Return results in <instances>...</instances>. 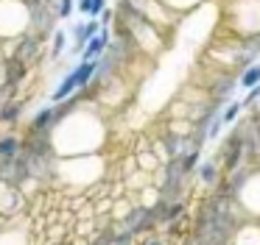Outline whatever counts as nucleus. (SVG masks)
Instances as JSON below:
<instances>
[{
  "instance_id": "5701e85b",
  "label": "nucleus",
  "mask_w": 260,
  "mask_h": 245,
  "mask_svg": "<svg viewBox=\"0 0 260 245\" xmlns=\"http://www.w3.org/2000/svg\"><path fill=\"white\" fill-rule=\"evenodd\" d=\"M199 156H202V148H193L190 153H185V161H182V173H193V167H199Z\"/></svg>"
},
{
  "instance_id": "1a4fd4ad",
  "label": "nucleus",
  "mask_w": 260,
  "mask_h": 245,
  "mask_svg": "<svg viewBox=\"0 0 260 245\" xmlns=\"http://www.w3.org/2000/svg\"><path fill=\"white\" fill-rule=\"evenodd\" d=\"M20 209H23V195H20V189L12 187L9 181H0V215L12 217Z\"/></svg>"
},
{
  "instance_id": "f03ea898",
  "label": "nucleus",
  "mask_w": 260,
  "mask_h": 245,
  "mask_svg": "<svg viewBox=\"0 0 260 245\" xmlns=\"http://www.w3.org/2000/svg\"><path fill=\"white\" fill-rule=\"evenodd\" d=\"M56 170L64 176L68 184H76V187H87V184L98 181L101 178V156L98 153H84V156H59Z\"/></svg>"
},
{
  "instance_id": "4be33fe9",
  "label": "nucleus",
  "mask_w": 260,
  "mask_h": 245,
  "mask_svg": "<svg viewBox=\"0 0 260 245\" xmlns=\"http://www.w3.org/2000/svg\"><path fill=\"white\" fill-rule=\"evenodd\" d=\"M137 165H140V170H146V173L157 170V159H154L151 150H143V153H137Z\"/></svg>"
},
{
  "instance_id": "a878e982",
  "label": "nucleus",
  "mask_w": 260,
  "mask_h": 245,
  "mask_svg": "<svg viewBox=\"0 0 260 245\" xmlns=\"http://www.w3.org/2000/svg\"><path fill=\"white\" fill-rule=\"evenodd\" d=\"M98 20H101V28H104V25H112V20H115V11L107 6V9L101 11V17H98Z\"/></svg>"
},
{
  "instance_id": "9d476101",
  "label": "nucleus",
  "mask_w": 260,
  "mask_h": 245,
  "mask_svg": "<svg viewBox=\"0 0 260 245\" xmlns=\"http://www.w3.org/2000/svg\"><path fill=\"white\" fill-rule=\"evenodd\" d=\"M53 126H56V103L42 106L34 114V120H31V131L34 134H48V131H53Z\"/></svg>"
},
{
  "instance_id": "0eeeda50",
  "label": "nucleus",
  "mask_w": 260,
  "mask_h": 245,
  "mask_svg": "<svg viewBox=\"0 0 260 245\" xmlns=\"http://www.w3.org/2000/svg\"><path fill=\"white\" fill-rule=\"evenodd\" d=\"M101 31V20L98 17H90L87 22H76L73 25V48H70V56H81V50H84V45L90 42L95 33Z\"/></svg>"
},
{
  "instance_id": "393cba45",
  "label": "nucleus",
  "mask_w": 260,
  "mask_h": 245,
  "mask_svg": "<svg viewBox=\"0 0 260 245\" xmlns=\"http://www.w3.org/2000/svg\"><path fill=\"white\" fill-rule=\"evenodd\" d=\"M104 9H107V0H90V17H101Z\"/></svg>"
},
{
  "instance_id": "bb28decb",
  "label": "nucleus",
  "mask_w": 260,
  "mask_h": 245,
  "mask_svg": "<svg viewBox=\"0 0 260 245\" xmlns=\"http://www.w3.org/2000/svg\"><path fill=\"white\" fill-rule=\"evenodd\" d=\"M76 11L84 17H90V0H76Z\"/></svg>"
},
{
  "instance_id": "a211bd4d",
  "label": "nucleus",
  "mask_w": 260,
  "mask_h": 245,
  "mask_svg": "<svg viewBox=\"0 0 260 245\" xmlns=\"http://www.w3.org/2000/svg\"><path fill=\"white\" fill-rule=\"evenodd\" d=\"M20 111H23V103H20V100H9V103L0 109V123H17Z\"/></svg>"
},
{
  "instance_id": "f3484780",
  "label": "nucleus",
  "mask_w": 260,
  "mask_h": 245,
  "mask_svg": "<svg viewBox=\"0 0 260 245\" xmlns=\"http://www.w3.org/2000/svg\"><path fill=\"white\" fill-rule=\"evenodd\" d=\"M62 53H68V31H53L51 33V56L53 59H59Z\"/></svg>"
},
{
  "instance_id": "6ab92c4d",
  "label": "nucleus",
  "mask_w": 260,
  "mask_h": 245,
  "mask_svg": "<svg viewBox=\"0 0 260 245\" xmlns=\"http://www.w3.org/2000/svg\"><path fill=\"white\" fill-rule=\"evenodd\" d=\"M243 109H246V106H243V100H230V103H226V109L221 111V117H224V126H232V123L241 117Z\"/></svg>"
},
{
  "instance_id": "412c9836",
  "label": "nucleus",
  "mask_w": 260,
  "mask_h": 245,
  "mask_svg": "<svg viewBox=\"0 0 260 245\" xmlns=\"http://www.w3.org/2000/svg\"><path fill=\"white\" fill-rule=\"evenodd\" d=\"M53 9H56L59 20H70L76 11V0H53Z\"/></svg>"
},
{
  "instance_id": "f8f14e48",
  "label": "nucleus",
  "mask_w": 260,
  "mask_h": 245,
  "mask_svg": "<svg viewBox=\"0 0 260 245\" xmlns=\"http://www.w3.org/2000/svg\"><path fill=\"white\" fill-rule=\"evenodd\" d=\"M232 245H260V223H243L235 231V239Z\"/></svg>"
},
{
  "instance_id": "423d86ee",
  "label": "nucleus",
  "mask_w": 260,
  "mask_h": 245,
  "mask_svg": "<svg viewBox=\"0 0 260 245\" xmlns=\"http://www.w3.org/2000/svg\"><path fill=\"white\" fill-rule=\"evenodd\" d=\"M235 200L249 217L260 220V170H252L249 176H243L241 181H238Z\"/></svg>"
},
{
  "instance_id": "cd10ccee",
  "label": "nucleus",
  "mask_w": 260,
  "mask_h": 245,
  "mask_svg": "<svg viewBox=\"0 0 260 245\" xmlns=\"http://www.w3.org/2000/svg\"><path fill=\"white\" fill-rule=\"evenodd\" d=\"M143 245H165V242H162V239H146Z\"/></svg>"
},
{
  "instance_id": "9b49d317",
  "label": "nucleus",
  "mask_w": 260,
  "mask_h": 245,
  "mask_svg": "<svg viewBox=\"0 0 260 245\" xmlns=\"http://www.w3.org/2000/svg\"><path fill=\"white\" fill-rule=\"evenodd\" d=\"M76 92H79V81H76V72L70 70L68 75L59 81V87L51 92V103H64V100H70Z\"/></svg>"
},
{
  "instance_id": "b1692460",
  "label": "nucleus",
  "mask_w": 260,
  "mask_h": 245,
  "mask_svg": "<svg viewBox=\"0 0 260 245\" xmlns=\"http://www.w3.org/2000/svg\"><path fill=\"white\" fill-rule=\"evenodd\" d=\"M221 126H224V117H221V114H215V120L210 123V128H207V137H210V139H215V137L221 134Z\"/></svg>"
},
{
  "instance_id": "7ed1b4c3",
  "label": "nucleus",
  "mask_w": 260,
  "mask_h": 245,
  "mask_svg": "<svg viewBox=\"0 0 260 245\" xmlns=\"http://www.w3.org/2000/svg\"><path fill=\"white\" fill-rule=\"evenodd\" d=\"M31 31L28 0H0V39H20Z\"/></svg>"
},
{
  "instance_id": "39448f33",
  "label": "nucleus",
  "mask_w": 260,
  "mask_h": 245,
  "mask_svg": "<svg viewBox=\"0 0 260 245\" xmlns=\"http://www.w3.org/2000/svg\"><path fill=\"white\" fill-rule=\"evenodd\" d=\"M123 3H129L135 11H140V14L146 17L148 22H154L162 33H168L171 28L176 25L174 20H182V17L176 14V11H171L162 0H123Z\"/></svg>"
},
{
  "instance_id": "ddd939ff",
  "label": "nucleus",
  "mask_w": 260,
  "mask_h": 245,
  "mask_svg": "<svg viewBox=\"0 0 260 245\" xmlns=\"http://www.w3.org/2000/svg\"><path fill=\"white\" fill-rule=\"evenodd\" d=\"M0 245H31L28 242V231L25 228H12V226H3L0 228Z\"/></svg>"
},
{
  "instance_id": "aec40b11",
  "label": "nucleus",
  "mask_w": 260,
  "mask_h": 245,
  "mask_svg": "<svg viewBox=\"0 0 260 245\" xmlns=\"http://www.w3.org/2000/svg\"><path fill=\"white\" fill-rule=\"evenodd\" d=\"M199 178H202L204 184H213L215 178H218V165H215V161H202V165H199Z\"/></svg>"
},
{
  "instance_id": "2eb2a0df",
  "label": "nucleus",
  "mask_w": 260,
  "mask_h": 245,
  "mask_svg": "<svg viewBox=\"0 0 260 245\" xmlns=\"http://www.w3.org/2000/svg\"><path fill=\"white\" fill-rule=\"evenodd\" d=\"M260 84V61H252V64H246L241 72H238V87L241 89H252Z\"/></svg>"
},
{
  "instance_id": "20e7f679",
  "label": "nucleus",
  "mask_w": 260,
  "mask_h": 245,
  "mask_svg": "<svg viewBox=\"0 0 260 245\" xmlns=\"http://www.w3.org/2000/svg\"><path fill=\"white\" fill-rule=\"evenodd\" d=\"M226 22L241 39L260 33V0H232L226 6Z\"/></svg>"
},
{
  "instance_id": "c85d7f7f",
  "label": "nucleus",
  "mask_w": 260,
  "mask_h": 245,
  "mask_svg": "<svg viewBox=\"0 0 260 245\" xmlns=\"http://www.w3.org/2000/svg\"><path fill=\"white\" fill-rule=\"evenodd\" d=\"M53 245H70V242H53Z\"/></svg>"
},
{
  "instance_id": "f257e3e1",
  "label": "nucleus",
  "mask_w": 260,
  "mask_h": 245,
  "mask_svg": "<svg viewBox=\"0 0 260 245\" xmlns=\"http://www.w3.org/2000/svg\"><path fill=\"white\" fill-rule=\"evenodd\" d=\"M115 17H118V22H115V28H123L126 33L132 36V42L137 45V50L146 56H157L159 50L165 48V36L168 33H162L154 22H148L146 17L140 14V11H135L129 3H123L120 0L118 9H115Z\"/></svg>"
},
{
  "instance_id": "dca6fc26",
  "label": "nucleus",
  "mask_w": 260,
  "mask_h": 245,
  "mask_svg": "<svg viewBox=\"0 0 260 245\" xmlns=\"http://www.w3.org/2000/svg\"><path fill=\"white\" fill-rule=\"evenodd\" d=\"M162 3L168 6L171 11H176L179 17H185L187 11H196L199 6H202V3H207V0H162Z\"/></svg>"
},
{
  "instance_id": "6e6552de",
  "label": "nucleus",
  "mask_w": 260,
  "mask_h": 245,
  "mask_svg": "<svg viewBox=\"0 0 260 245\" xmlns=\"http://www.w3.org/2000/svg\"><path fill=\"white\" fill-rule=\"evenodd\" d=\"M112 45V28L109 25H104L101 31L95 33V36L90 39V42L84 45V50H81V56L79 59H84V61H92V59H101L104 53H107V48Z\"/></svg>"
},
{
  "instance_id": "4468645a",
  "label": "nucleus",
  "mask_w": 260,
  "mask_h": 245,
  "mask_svg": "<svg viewBox=\"0 0 260 245\" xmlns=\"http://www.w3.org/2000/svg\"><path fill=\"white\" fill-rule=\"evenodd\" d=\"M20 150H23V142H20L14 134H6V137H0V159L3 161H12L20 156Z\"/></svg>"
}]
</instances>
